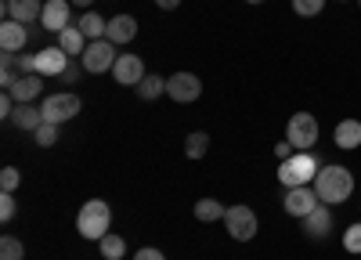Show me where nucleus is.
I'll return each instance as SVG.
<instances>
[{
	"label": "nucleus",
	"instance_id": "1",
	"mask_svg": "<svg viewBox=\"0 0 361 260\" xmlns=\"http://www.w3.org/2000/svg\"><path fill=\"white\" fill-rule=\"evenodd\" d=\"M311 188L318 192V199L325 206H336V202H347L354 195V173L347 166H322L318 178L311 181Z\"/></svg>",
	"mask_w": 361,
	"mask_h": 260
},
{
	"label": "nucleus",
	"instance_id": "2",
	"mask_svg": "<svg viewBox=\"0 0 361 260\" xmlns=\"http://www.w3.org/2000/svg\"><path fill=\"white\" fill-rule=\"evenodd\" d=\"M109 224H112V206L105 199H90L80 206V217H76V231L83 239H94L102 242L109 235Z\"/></svg>",
	"mask_w": 361,
	"mask_h": 260
},
{
	"label": "nucleus",
	"instance_id": "3",
	"mask_svg": "<svg viewBox=\"0 0 361 260\" xmlns=\"http://www.w3.org/2000/svg\"><path fill=\"white\" fill-rule=\"evenodd\" d=\"M318 156H311V152H296V156H289V159H282V166H279V181H282V188H300V185H311L314 178H318Z\"/></svg>",
	"mask_w": 361,
	"mask_h": 260
},
{
	"label": "nucleus",
	"instance_id": "4",
	"mask_svg": "<svg viewBox=\"0 0 361 260\" xmlns=\"http://www.w3.org/2000/svg\"><path fill=\"white\" fill-rule=\"evenodd\" d=\"M224 228H228V235L235 239V242H250L253 235H257V228H260V221H257V213H253V206H228V213H224Z\"/></svg>",
	"mask_w": 361,
	"mask_h": 260
},
{
	"label": "nucleus",
	"instance_id": "5",
	"mask_svg": "<svg viewBox=\"0 0 361 260\" xmlns=\"http://www.w3.org/2000/svg\"><path fill=\"white\" fill-rule=\"evenodd\" d=\"M116 44L109 40V37H102V40H90L87 44V51H83V58H80V62H83V73H112V66H116Z\"/></svg>",
	"mask_w": 361,
	"mask_h": 260
},
{
	"label": "nucleus",
	"instance_id": "6",
	"mask_svg": "<svg viewBox=\"0 0 361 260\" xmlns=\"http://www.w3.org/2000/svg\"><path fill=\"white\" fill-rule=\"evenodd\" d=\"M286 141L293 144V149H300V152H311L314 141H318V120L311 112H296L289 120V127H286Z\"/></svg>",
	"mask_w": 361,
	"mask_h": 260
},
{
	"label": "nucleus",
	"instance_id": "7",
	"mask_svg": "<svg viewBox=\"0 0 361 260\" xmlns=\"http://www.w3.org/2000/svg\"><path fill=\"white\" fill-rule=\"evenodd\" d=\"M80 109H83V101H80L76 94H69V91L51 94V98L40 105L44 123H69V120H76V116H80Z\"/></svg>",
	"mask_w": 361,
	"mask_h": 260
},
{
	"label": "nucleus",
	"instance_id": "8",
	"mask_svg": "<svg viewBox=\"0 0 361 260\" xmlns=\"http://www.w3.org/2000/svg\"><path fill=\"white\" fill-rule=\"evenodd\" d=\"M166 94H170V101H177V105H192V101H199V94H202V80H199L195 73H173V76L166 80Z\"/></svg>",
	"mask_w": 361,
	"mask_h": 260
},
{
	"label": "nucleus",
	"instance_id": "9",
	"mask_svg": "<svg viewBox=\"0 0 361 260\" xmlns=\"http://www.w3.org/2000/svg\"><path fill=\"white\" fill-rule=\"evenodd\" d=\"M282 206H286V213H289V217H307L311 210H318V206H322V199H318V192H314L311 185H300V188H286Z\"/></svg>",
	"mask_w": 361,
	"mask_h": 260
},
{
	"label": "nucleus",
	"instance_id": "10",
	"mask_svg": "<svg viewBox=\"0 0 361 260\" xmlns=\"http://www.w3.org/2000/svg\"><path fill=\"white\" fill-rule=\"evenodd\" d=\"M69 0H44V15H40V25L47 33H62V29L73 25V15H69Z\"/></svg>",
	"mask_w": 361,
	"mask_h": 260
},
{
	"label": "nucleus",
	"instance_id": "11",
	"mask_svg": "<svg viewBox=\"0 0 361 260\" xmlns=\"http://www.w3.org/2000/svg\"><path fill=\"white\" fill-rule=\"evenodd\" d=\"M112 76H116V83H123V87H137L148 73H145V62L137 54H119L116 66H112Z\"/></svg>",
	"mask_w": 361,
	"mask_h": 260
},
{
	"label": "nucleus",
	"instance_id": "12",
	"mask_svg": "<svg viewBox=\"0 0 361 260\" xmlns=\"http://www.w3.org/2000/svg\"><path fill=\"white\" fill-rule=\"evenodd\" d=\"M66 66H69V54L58 44H47L44 51H37V73L40 76H62Z\"/></svg>",
	"mask_w": 361,
	"mask_h": 260
},
{
	"label": "nucleus",
	"instance_id": "13",
	"mask_svg": "<svg viewBox=\"0 0 361 260\" xmlns=\"http://www.w3.org/2000/svg\"><path fill=\"white\" fill-rule=\"evenodd\" d=\"M29 44V29L15 18H4V25H0V51H11V54H22Z\"/></svg>",
	"mask_w": 361,
	"mask_h": 260
},
{
	"label": "nucleus",
	"instance_id": "14",
	"mask_svg": "<svg viewBox=\"0 0 361 260\" xmlns=\"http://www.w3.org/2000/svg\"><path fill=\"white\" fill-rule=\"evenodd\" d=\"M300 224H304V235H311V239H329V231H333V213H329V206L322 202L318 210H311L307 217H300Z\"/></svg>",
	"mask_w": 361,
	"mask_h": 260
},
{
	"label": "nucleus",
	"instance_id": "15",
	"mask_svg": "<svg viewBox=\"0 0 361 260\" xmlns=\"http://www.w3.org/2000/svg\"><path fill=\"white\" fill-rule=\"evenodd\" d=\"M8 94H11L15 101H33V98H40V94H44V76H40V73L18 76V80L8 87Z\"/></svg>",
	"mask_w": 361,
	"mask_h": 260
},
{
	"label": "nucleus",
	"instance_id": "16",
	"mask_svg": "<svg viewBox=\"0 0 361 260\" xmlns=\"http://www.w3.org/2000/svg\"><path fill=\"white\" fill-rule=\"evenodd\" d=\"M4 15L29 25V22H37L44 15V0H4Z\"/></svg>",
	"mask_w": 361,
	"mask_h": 260
},
{
	"label": "nucleus",
	"instance_id": "17",
	"mask_svg": "<svg viewBox=\"0 0 361 260\" xmlns=\"http://www.w3.org/2000/svg\"><path fill=\"white\" fill-rule=\"evenodd\" d=\"M105 37H109L112 44H130V40L137 37V18H134V15H112Z\"/></svg>",
	"mask_w": 361,
	"mask_h": 260
},
{
	"label": "nucleus",
	"instance_id": "18",
	"mask_svg": "<svg viewBox=\"0 0 361 260\" xmlns=\"http://www.w3.org/2000/svg\"><path fill=\"white\" fill-rule=\"evenodd\" d=\"M8 123H15L18 130H29V134H33V130L44 123V112H40V105H33V101H18Z\"/></svg>",
	"mask_w": 361,
	"mask_h": 260
},
{
	"label": "nucleus",
	"instance_id": "19",
	"mask_svg": "<svg viewBox=\"0 0 361 260\" xmlns=\"http://www.w3.org/2000/svg\"><path fill=\"white\" fill-rule=\"evenodd\" d=\"M87 44H90V40L83 37V29H80L76 22H73L69 29H62V33H58V47H62V51H66L69 58H83Z\"/></svg>",
	"mask_w": 361,
	"mask_h": 260
},
{
	"label": "nucleus",
	"instance_id": "20",
	"mask_svg": "<svg viewBox=\"0 0 361 260\" xmlns=\"http://www.w3.org/2000/svg\"><path fill=\"white\" fill-rule=\"evenodd\" d=\"M336 144L340 149H357L361 144V123L357 120H340L336 123Z\"/></svg>",
	"mask_w": 361,
	"mask_h": 260
},
{
	"label": "nucleus",
	"instance_id": "21",
	"mask_svg": "<svg viewBox=\"0 0 361 260\" xmlns=\"http://www.w3.org/2000/svg\"><path fill=\"white\" fill-rule=\"evenodd\" d=\"M163 94H166V80H163V76L148 73V76L137 83V98H141V101H159Z\"/></svg>",
	"mask_w": 361,
	"mask_h": 260
},
{
	"label": "nucleus",
	"instance_id": "22",
	"mask_svg": "<svg viewBox=\"0 0 361 260\" xmlns=\"http://www.w3.org/2000/svg\"><path fill=\"white\" fill-rule=\"evenodd\" d=\"M76 25L83 29V37H87V40H102V37H105V29H109V22H105L102 15H94V11L80 15V18H76Z\"/></svg>",
	"mask_w": 361,
	"mask_h": 260
},
{
	"label": "nucleus",
	"instance_id": "23",
	"mask_svg": "<svg viewBox=\"0 0 361 260\" xmlns=\"http://www.w3.org/2000/svg\"><path fill=\"white\" fill-rule=\"evenodd\" d=\"M224 206H221V202L217 199H199L195 202V217L202 221V224H214V221H224Z\"/></svg>",
	"mask_w": 361,
	"mask_h": 260
},
{
	"label": "nucleus",
	"instance_id": "24",
	"mask_svg": "<svg viewBox=\"0 0 361 260\" xmlns=\"http://www.w3.org/2000/svg\"><path fill=\"white\" fill-rule=\"evenodd\" d=\"M209 152V134L206 130H192L188 137H185V156L188 159H202Z\"/></svg>",
	"mask_w": 361,
	"mask_h": 260
},
{
	"label": "nucleus",
	"instance_id": "25",
	"mask_svg": "<svg viewBox=\"0 0 361 260\" xmlns=\"http://www.w3.org/2000/svg\"><path fill=\"white\" fill-rule=\"evenodd\" d=\"M22 76V69H18V54H11V51H4L0 54V83H4V91Z\"/></svg>",
	"mask_w": 361,
	"mask_h": 260
},
{
	"label": "nucleus",
	"instance_id": "26",
	"mask_svg": "<svg viewBox=\"0 0 361 260\" xmlns=\"http://www.w3.org/2000/svg\"><path fill=\"white\" fill-rule=\"evenodd\" d=\"M98 249H102V256H105V260H123V253H127V242L109 231V235L98 242Z\"/></svg>",
	"mask_w": 361,
	"mask_h": 260
},
{
	"label": "nucleus",
	"instance_id": "27",
	"mask_svg": "<svg viewBox=\"0 0 361 260\" xmlns=\"http://www.w3.org/2000/svg\"><path fill=\"white\" fill-rule=\"evenodd\" d=\"M22 256H25L22 239H15V235H4V239H0V260H22Z\"/></svg>",
	"mask_w": 361,
	"mask_h": 260
},
{
	"label": "nucleus",
	"instance_id": "28",
	"mask_svg": "<svg viewBox=\"0 0 361 260\" xmlns=\"http://www.w3.org/2000/svg\"><path fill=\"white\" fill-rule=\"evenodd\" d=\"M33 141L40 144V149H51V144L58 141V123H40V127L33 130Z\"/></svg>",
	"mask_w": 361,
	"mask_h": 260
},
{
	"label": "nucleus",
	"instance_id": "29",
	"mask_svg": "<svg viewBox=\"0 0 361 260\" xmlns=\"http://www.w3.org/2000/svg\"><path fill=\"white\" fill-rule=\"evenodd\" d=\"M322 8H325V0H293V11L300 18H314V15H322Z\"/></svg>",
	"mask_w": 361,
	"mask_h": 260
},
{
	"label": "nucleus",
	"instance_id": "30",
	"mask_svg": "<svg viewBox=\"0 0 361 260\" xmlns=\"http://www.w3.org/2000/svg\"><path fill=\"white\" fill-rule=\"evenodd\" d=\"M343 249H347V253H361V221L343 231Z\"/></svg>",
	"mask_w": 361,
	"mask_h": 260
},
{
	"label": "nucleus",
	"instance_id": "31",
	"mask_svg": "<svg viewBox=\"0 0 361 260\" xmlns=\"http://www.w3.org/2000/svg\"><path fill=\"white\" fill-rule=\"evenodd\" d=\"M18 181H22V173H18L15 166H4V170H0V192H11V195H15Z\"/></svg>",
	"mask_w": 361,
	"mask_h": 260
},
{
	"label": "nucleus",
	"instance_id": "32",
	"mask_svg": "<svg viewBox=\"0 0 361 260\" xmlns=\"http://www.w3.org/2000/svg\"><path fill=\"white\" fill-rule=\"evenodd\" d=\"M15 213H18L15 195H11V192H4V195H0V221H15Z\"/></svg>",
	"mask_w": 361,
	"mask_h": 260
},
{
	"label": "nucleus",
	"instance_id": "33",
	"mask_svg": "<svg viewBox=\"0 0 361 260\" xmlns=\"http://www.w3.org/2000/svg\"><path fill=\"white\" fill-rule=\"evenodd\" d=\"M80 69H83V62H73V58H69V66H66V73L58 76V80H62V83H76V80H80Z\"/></svg>",
	"mask_w": 361,
	"mask_h": 260
},
{
	"label": "nucleus",
	"instance_id": "34",
	"mask_svg": "<svg viewBox=\"0 0 361 260\" xmlns=\"http://www.w3.org/2000/svg\"><path fill=\"white\" fill-rule=\"evenodd\" d=\"M18 69H22V76H25V73H37V54L22 51V54H18Z\"/></svg>",
	"mask_w": 361,
	"mask_h": 260
},
{
	"label": "nucleus",
	"instance_id": "35",
	"mask_svg": "<svg viewBox=\"0 0 361 260\" xmlns=\"http://www.w3.org/2000/svg\"><path fill=\"white\" fill-rule=\"evenodd\" d=\"M134 260H166V253L163 249H156V246H145V249H137V256Z\"/></svg>",
	"mask_w": 361,
	"mask_h": 260
},
{
	"label": "nucleus",
	"instance_id": "36",
	"mask_svg": "<svg viewBox=\"0 0 361 260\" xmlns=\"http://www.w3.org/2000/svg\"><path fill=\"white\" fill-rule=\"evenodd\" d=\"M275 156H279V159H289V156H293V144H289V141H279V144H275Z\"/></svg>",
	"mask_w": 361,
	"mask_h": 260
},
{
	"label": "nucleus",
	"instance_id": "37",
	"mask_svg": "<svg viewBox=\"0 0 361 260\" xmlns=\"http://www.w3.org/2000/svg\"><path fill=\"white\" fill-rule=\"evenodd\" d=\"M156 4H159V8H163V11H173V8H177V4H180V0H156Z\"/></svg>",
	"mask_w": 361,
	"mask_h": 260
},
{
	"label": "nucleus",
	"instance_id": "38",
	"mask_svg": "<svg viewBox=\"0 0 361 260\" xmlns=\"http://www.w3.org/2000/svg\"><path fill=\"white\" fill-rule=\"evenodd\" d=\"M69 4H76V8H87V4H90V0H69Z\"/></svg>",
	"mask_w": 361,
	"mask_h": 260
},
{
	"label": "nucleus",
	"instance_id": "39",
	"mask_svg": "<svg viewBox=\"0 0 361 260\" xmlns=\"http://www.w3.org/2000/svg\"><path fill=\"white\" fill-rule=\"evenodd\" d=\"M246 4H264V0H246Z\"/></svg>",
	"mask_w": 361,
	"mask_h": 260
},
{
	"label": "nucleus",
	"instance_id": "40",
	"mask_svg": "<svg viewBox=\"0 0 361 260\" xmlns=\"http://www.w3.org/2000/svg\"><path fill=\"white\" fill-rule=\"evenodd\" d=\"M340 4H343V0H340Z\"/></svg>",
	"mask_w": 361,
	"mask_h": 260
},
{
	"label": "nucleus",
	"instance_id": "41",
	"mask_svg": "<svg viewBox=\"0 0 361 260\" xmlns=\"http://www.w3.org/2000/svg\"><path fill=\"white\" fill-rule=\"evenodd\" d=\"M357 4H361V0H357Z\"/></svg>",
	"mask_w": 361,
	"mask_h": 260
}]
</instances>
